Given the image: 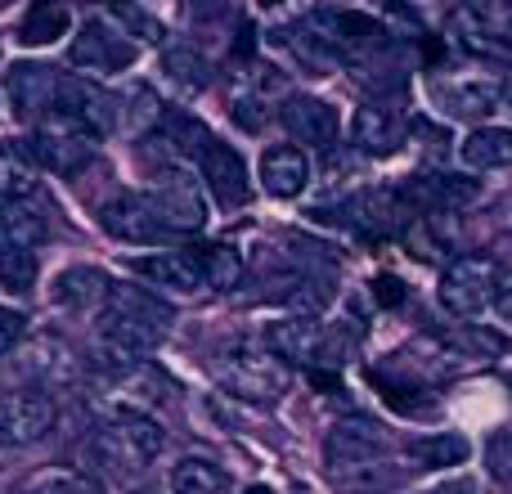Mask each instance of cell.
<instances>
[{"label": "cell", "instance_id": "d6986e66", "mask_svg": "<svg viewBox=\"0 0 512 494\" xmlns=\"http://www.w3.org/2000/svg\"><path fill=\"white\" fill-rule=\"evenodd\" d=\"M256 176H261V189L270 198H297L310 185V158L297 144H274V149L261 153V171Z\"/></svg>", "mask_w": 512, "mask_h": 494}, {"label": "cell", "instance_id": "277c9868", "mask_svg": "<svg viewBox=\"0 0 512 494\" xmlns=\"http://www.w3.org/2000/svg\"><path fill=\"white\" fill-rule=\"evenodd\" d=\"M95 149H99V140L72 113H63V108H54L32 131V144H27V153H32L41 167H50L54 176H77L81 167L95 162Z\"/></svg>", "mask_w": 512, "mask_h": 494}, {"label": "cell", "instance_id": "d6a6232c", "mask_svg": "<svg viewBox=\"0 0 512 494\" xmlns=\"http://www.w3.org/2000/svg\"><path fill=\"white\" fill-rule=\"evenodd\" d=\"M333 486L346 494H378L391 486V477L382 472V463H369V468H351V472H333Z\"/></svg>", "mask_w": 512, "mask_h": 494}, {"label": "cell", "instance_id": "83f0119b", "mask_svg": "<svg viewBox=\"0 0 512 494\" xmlns=\"http://www.w3.org/2000/svg\"><path fill=\"white\" fill-rule=\"evenodd\" d=\"M72 14L68 5H32L23 18V27H18V41L23 45H54L63 32H68Z\"/></svg>", "mask_w": 512, "mask_h": 494}, {"label": "cell", "instance_id": "9a60e30c", "mask_svg": "<svg viewBox=\"0 0 512 494\" xmlns=\"http://www.w3.org/2000/svg\"><path fill=\"white\" fill-rule=\"evenodd\" d=\"M198 167H203V185L212 189V198L221 207H243L252 198V185H248V162L239 158V149L221 140H207L198 149Z\"/></svg>", "mask_w": 512, "mask_h": 494}, {"label": "cell", "instance_id": "7c38bea8", "mask_svg": "<svg viewBox=\"0 0 512 494\" xmlns=\"http://www.w3.org/2000/svg\"><path fill=\"white\" fill-rule=\"evenodd\" d=\"M432 99L450 117H486L504 99V81L486 77V72H436Z\"/></svg>", "mask_w": 512, "mask_h": 494}, {"label": "cell", "instance_id": "5b68a950", "mask_svg": "<svg viewBox=\"0 0 512 494\" xmlns=\"http://www.w3.org/2000/svg\"><path fill=\"white\" fill-rule=\"evenodd\" d=\"M441 306L459 319H477L495 306L499 292V270L490 256H459V261L445 265L441 274Z\"/></svg>", "mask_w": 512, "mask_h": 494}, {"label": "cell", "instance_id": "d590c367", "mask_svg": "<svg viewBox=\"0 0 512 494\" xmlns=\"http://www.w3.org/2000/svg\"><path fill=\"white\" fill-rule=\"evenodd\" d=\"M373 297H378L382 306H400V301H405V288H400V279H391V274H382V279L373 283Z\"/></svg>", "mask_w": 512, "mask_h": 494}, {"label": "cell", "instance_id": "603a6c76", "mask_svg": "<svg viewBox=\"0 0 512 494\" xmlns=\"http://www.w3.org/2000/svg\"><path fill=\"white\" fill-rule=\"evenodd\" d=\"M162 77L176 86V95L194 99V95H203V90L212 86V63H207L194 45H176V50L162 54Z\"/></svg>", "mask_w": 512, "mask_h": 494}, {"label": "cell", "instance_id": "4fadbf2b", "mask_svg": "<svg viewBox=\"0 0 512 494\" xmlns=\"http://www.w3.org/2000/svg\"><path fill=\"white\" fill-rule=\"evenodd\" d=\"M59 108L77 117L95 140H104V135H113L117 126H122V95H113V90L95 86V81H86V77L63 81L59 86Z\"/></svg>", "mask_w": 512, "mask_h": 494}, {"label": "cell", "instance_id": "5bb4252c", "mask_svg": "<svg viewBox=\"0 0 512 494\" xmlns=\"http://www.w3.org/2000/svg\"><path fill=\"white\" fill-rule=\"evenodd\" d=\"M382 454H387V432L378 423H369V418H342V423H333V432L324 441V459L333 472L369 468Z\"/></svg>", "mask_w": 512, "mask_h": 494}, {"label": "cell", "instance_id": "2e32d148", "mask_svg": "<svg viewBox=\"0 0 512 494\" xmlns=\"http://www.w3.org/2000/svg\"><path fill=\"white\" fill-rule=\"evenodd\" d=\"M99 225L122 243H167L171 239V230L153 216V207L144 194H122L108 207H99Z\"/></svg>", "mask_w": 512, "mask_h": 494}, {"label": "cell", "instance_id": "7a4b0ae2", "mask_svg": "<svg viewBox=\"0 0 512 494\" xmlns=\"http://www.w3.org/2000/svg\"><path fill=\"white\" fill-rule=\"evenodd\" d=\"M216 382L230 391L234 400H248V405H274V400L288 391L292 373L279 355H270L265 346H234L221 355L216 364Z\"/></svg>", "mask_w": 512, "mask_h": 494}, {"label": "cell", "instance_id": "f35d334b", "mask_svg": "<svg viewBox=\"0 0 512 494\" xmlns=\"http://www.w3.org/2000/svg\"><path fill=\"white\" fill-rule=\"evenodd\" d=\"M243 494H274V490H270V486H248Z\"/></svg>", "mask_w": 512, "mask_h": 494}, {"label": "cell", "instance_id": "30bf717a", "mask_svg": "<svg viewBox=\"0 0 512 494\" xmlns=\"http://www.w3.org/2000/svg\"><path fill=\"white\" fill-rule=\"evenodd\" d=\"M59 86H63V77L50 63H14L5 72L9 108H14L18 122H32V126H41L59 108Z\"/></svg>", "mask_w": 512, "mask_h": 494}, {"label": "cell", "instance_id": "e575fe53", "mask_svg": "<svg viewBox=\"0 0 512 494\" xmlns=\"http://www.w3.org/2000/svg\"><path fill=\"white\" fill-rule=\"evenodd\" d=\"M18 337H23V315H14V310L0 306V355L14 351Z\"/></svg>", "mask_w": 512, "mask_h": 494}, {"label": "cell", "instance_id": "74e56055", "mask_svg": "<svg viewBox=\"0 0 512 494\" xmlns=\"http://www.w3.org/2000/svg\"><path fill=\"white\" fill-rule=\"evenodd\" d=\"M504 104H512V72L504 77Z\"/></svg>", "mask_w": 512, "mask_h": 494}, {"label": "cell", "instance_id": "d4e9b609", "mask_svg": "<svg viewBox=\"0 0 512 494\" xmlns=\"http://www.w3.org/2000/svg\"><path fill=\"white\" fill-rule=\"evenodd\" d=\"M36 185V167L32 153L23 144H0V207L5 203H23Z\"/></svg>", "mask_w": 512, "mask_h": 494}, {"label": "cell", "instance_id": "4316f807", "mask_svg": "<svg viewBox=\"0 0 512 494\" xmlns=\"http://www.w3.org/2000/svg\"><path fill=\"white\" fill-rule=\"evenodd\" d=\"M198 265H203V283L216 292H230L243 283V256L230 243H212L198 247Z\"/></svg>", "mask_w": 512, "mask_h": 494}, {"label": "cell", "instance_id": "9c48e42d", "mask_svg": "<svg viewBox=\"0 0 512 494\" xmlns=\"http://www.w3.org/2000/svg\"><path fill=\"white\" fill-rule=\"evenodd\" d=\"M144 198H149L153 216H158V221L171 230V239H176V234H198L207 225L203 185H198V180H189L185 171H167V176H162Z\"/></svg>", "mask_w": 512, "mask_h": 494}, {"label": "cell", "instance_id": "3957f363", "mask_svg": "<svg viewBox=\"0 0 512 494\" xmlns=\"http://www.w3.org/2000/svg\"><path fill=\"white\" fill-rule=\"evenodd\" d=\"M162 450H167V436L140 414H126V418H117V423H104V427H95V436H90V454L99 459V468L117 472V477L149 468Z\"/></svg>", "mask_w": 512, "mask_h": 494}, {"label": "cell", "instance_id": "f1b7e54d", "mask_svg": "<svg viewBox=\"0 0 512 494\" xmlns=\"http://www.w3.org/2000/svg\"><path fill=\"white\" fill-rule=\"evenodd\" d=\"M409 459L418 468H454V463L468 459V441L463 436H427V441L409 445Z\"/></svg>", "mask_w": 512, "mask_h": 494}, {"label": "cell", "instance_id": "8fae6325", "mask_svg": "<svg viewBox=\"0 0 512 494\" xmlns=\"http://www.w3.org/2000/svg\"><path fill=\"white\" fill-rule=\"evenodd\" d=\"M54 418V400L36 387H23V391H9L0 400V450H18V445H32L41 436H50Z\"/></svg>", "mask_w": 512, "mask_h": 494}, {"label": "cell", "instance_id": "e0dca14e", "mask_svg": "<svg viewBox=\"0 0 512 494\" xmlns=\"http://www.w3.org/2000/svg\"><path fill=\"white\" fill-rule=\"evenodd\" d=\"M279 122H283V131H288L292 140L310 144V149H328V144L337 140V108L324 104V99H315V95L283 99Z\"/></svg>", "mask_w": 512, "mask_h": 494}, {"label": "cell", "instance_id": "8992f818", "mask_svg": "<svg viewBox=\"0 0 512 494\" xmlns=\"http://www.w3.org/2000/svg\"><path fill=\"white\" fill-rule=\"evenodd\" d=\"M68 63L77 72H90V77H113V72H126L135 63V41L117 32L108 18H86L68 45Z\"/></svg>", "mask_w": 512, "mask_h": 494}, {"label": "cell", "instance_id": "ffe728a7", "mask_svg": "<svg viewBox=\"0 0 512 494\" xmlns=\"http://www.w3.org/2000/svg\"><path fill=\"white\" fill-rule=\"evenodd\" d=\"M400 135H405V126H400V117L391 113V108H382V104H364V108H355L351 144H355L360 153L387 158V153H396V149H400Z\"/></svg>", "mask_w": 512, "mask_h": 494}, {"label": "cell", "instance_id": "6da1fadb", "mask_svg": "<svg viewBox=\"0 0 512 494\" xmlns=\"http://www.w3.org/2000/svg\"><path fill=\"white\" fill-rule=\"evenodd\" d=\"M167 324H171V310L158 297H149L144 288H131V283H113L104 310H99V337H104V346L131 355V360L153 351L162 342V333H167Z\"/></svg>", "mask_w": 512, "mask_h": 494}, {"label": "cell", "instance_id": "7402d4cb", "mask_svg": "<svg viewBox=\"0 0 512 494\" xmlns=\"http://www.w3.org/2000/svg\"><path fill=\"white\" fill-rule=\"evenodd\" d=\"M459 158L468 171H499L512 167V131L504 126H481L459 144Z\"/></svg>", "mask_w": 512, "mask_h": 494}, {"label": "cell", "instance_id": "cb8c5ba5", "mask_svg": "<svg viewBox=\"0 0 512 494\" xmlns=\"http://www.w3.org/2000/svg\"><path fill=\"white\" fill-rule=\"evenodd\" d=\"M0 239L9 247H23V252H32V247H41L50 239V221H45L41 212H36L32 203H5L0 207Z\"/></svg>", "mask_w": 512, "mask_h": 494}, {"label": "cell", "instance_id": "f546056e", "mask_svg": "<svg viewBox=\"0 0 512 494\" xmlns=\"http://www.w3.org/2000/svg\"><path fill=\"white\" fill-rule=\"evenodd\" d=\"M32 279H36V256L0 239V283L14 292H32Z\"/></svg>", "mask_w": 512, "mask_h": 494}, {"label": "cell", "instance_id": "ac0fdd59", "mask_svg": "<svg viewBox=\"0 0 512 494\" xmlns=\"http://www.w3.org/2000/svg\"><path fill=\"white\" fill-rule=\"evenodd\" d=\"M131 270L140 279L158 283L167 292H180V297H194L203 292V265H198V252H153V256H135Z\"/></svg>", "mask_w": 512, "mask_h": 494}, {"label": "cell", "instance_id": "44dd1931", "mask_svg": "<svg viewBox=\"0 0 512 494\" xmlns=\"http://www.w3.org/2000/svg\"><path fill=\"white\" fill-rule=\"evenodd\" d=\"M108 292H113V279H104L90 265H77V270H63L54 279V301L68 310H104Z\"/></svg>", "mask_w": 512, "mask_h": 494}, {"label": "cell", "instance_id": "484cf974", "mask_svg": "<svg viewBox=\"0 0 512 494\" xmlns=\"http://www.w3.org/2000/svg\"><path fill=\"white\" fill-rule=\"evenodd\" d=\"M171 494H230V477L207 459H180L171 468Z\"/></svg>", "mask_w": 512, "mask_h": 494}, {"label": "cell", "instance_id": "ba28073f", "mask_svg": "<svg viewBox=\"0 0 512 494\" xmlns=\"http://www.w3.org/2000/svg\"><path fill=\"white\" fill-rule=\"evenodd\" d=\"M450 27L468 54L512 63V5H468L454 14Z\"/></svg>", "mask_w": 512, "mask_h": 494}, {"label": "cell", "instance_id": "4dcf8cb0", "mask_svg": "<svg viewBox=\"0 0 512 494\" xmlns=\"http://www.w3.org/2000/svg\"><path fill=\"white\" fill-rule=\"evenodd\" d=\"M158 117H162V104H158V95H153L149 86L122 95V126L126 131H149Z\"/></svg>", "mask_w": 512, "mask_h": 494}, {"label": "cell", "instance_id": "ab89813d", "mask_svg": "<svg viewBox=\"0 0 512 494\" xmlns=\"http://www.w3.org/2000/svg\"><path fill=\"white\" fill-rule=\"evenodd\" d=\"M135 494H162V490H135Z\"/></svg>", "mask_w": 512, "mask_h": 494}, {"label": "cell", "instance_id": "836d02e7", "mask_svg": "<svg viewBox=\"0 0 512 494\" xmlns=\"http://www.w3.org/2000/svg\"><path fill=\"white\" fill-rule=\"evenodd\" d=\"M23 494H104L90 477H81V472H59V477H41L32 481Z\"/></svg>", "mask_w": 512, "mask_h": 494}, {"label": "cell", "instance_id": "1f68e13d", "mask_svg": "<svg viewBox=\"0 0 512 494\" xmlns=\"http://www.w3.org/2000/svg\"><path fill=\"white\" fill-rule=\"evenodd\" d=\"M113 23H126V36H135V41H144V45H158L162 36H167L149 9H135V5H113Z\"/></svg>", "mask_w": 512, "mask_h": 494}, {"label": "cell", "instance_id": "8d00e7d4", "mask_svg": "<svg viewBox=\"0 0 512 494\" xmlns=\"http://www.w3.org/2000/svg\"><path fill=\"white\" fill-rule=\"evenodd\" d=\"M495 310H499V319L512 328V274H504L499 279V292H495Z\"/></svg>", "mask_w": 512, "mask_h": 494}, {"label": "cell", "instance_id": "52a82bcc", "mask_svg": "<svg viewBox=\"0 0 512 494\" xmlns=\"http://www.w3.org/2000/svg\"><path fill=\"white\" fill-rule=\"evenodd\" d=\"M265 351L279 355L283 364H342V346L310 315H292L270 324L265 328Z\"/></svg>", "mask_w": 512, "mask_h": 494}]
</instances>
